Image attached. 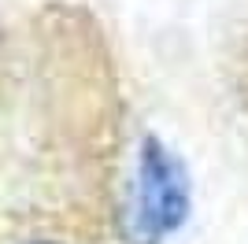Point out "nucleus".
<instances>
[{
    "mask_svg": "<svg viewBox=\"0 0 248 244\" xmlns=\"http://www.w3.org/2000/svg\"><path fill=\"white\" fill-rule=\"evenodd\" d=\"M189 214L186 170L159 141L148 137L141 148V189H137V233L148 244L174 233Z\"/></svg>",
    "mask_w": 248,
    "mask_h": 244,
    "instance_id": "obj_1",
    "label": "nucleus"
},
{
    "mask_svg": "<svg viewBox=\"0 0 248 244\" xmlns=\"http://www.w3.org/2000/svg\"><path fill=\"white\" fill-rule=\"evenodd\" d=\"M41 244H48V241H41Z\"/></svg>",
    "mask_w": 248,
    "mask_h": 244,
    "instance_id": "obj_2",
    "label": "nucleus"
}]
</instances>
